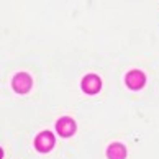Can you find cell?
<instances>
[{
    "label": "cell",
    "mask_w": 159,
    "mask_h": 159,
    "mask_svg": "<svg viewBox=\"0 0 159 159\" xmlns=\"http://www.w3.org/2000/svg\"><path fill=\"white\" fill-rule=\"evenodd\" d=\"M54 146V134L51 131H41L36 138H34V148L39 152H48Z\"/></svg>",
    "instance_id": "1"
},
{
    "label": "cell",
    "mask_w": 159,
    "mask_h": 159,
    "mask_svg": "<svg viewBox=\"0 0 159 159\" xmlns=\"http://www.w3.org/2000/svg\"><path fill=\"white\" fill-rule=\"evenodd\" d=\"M31 84H33L31 77L28 74H25V72H20V74H16L13 77V89H15V92H18V93H26L28 90L31 89Z\"/></svg>",
    "instance_id": "2"
},
{
    "label": "cell",
    "mask_w": 159,
    "mask_h": 159,
    "mask_svg": "<svg viewBox=\"0 0 159 159\" xmlns=\"http://www.w3.org/2000/svg\"><path fill=\"white\" fill-rule=\"evenodd\" d=\"M82 89L84 92L87 93H97L100 90V87H102V80H100L98 75L95 74H87L84 79H82Z\"/></svg>",
    "instance_id": "3"
},
{
    "label": "cell",
    "mask_w": 159,
    "mask_h": 159,
    "mask_svg": "<svg viewBox=\"0 0 159 159\" xmlns=\"http://www.w3.org/2000/svg\"><path fill=\"white\" fill-rule=\"evenodd\" d=\"M56 129L64 138L72 136L74 131H75V123H74L72 118H69V116H62V118H59V121L56 123Z\"/></svg>",
    "instance_id": "4"
},
{
    "label": "cell",
    "mask_w": 159,
    "mask_h": 159,
    "mask_svg": "<svg viewBox=\"0 0 159 159\" xmlns=\"http://www.w3.org/2000/svg\"><path fill=\"white\" fill-rule=\"evenodd\" d=\"M126 85L129 87V89H133V90H138L141 89V87L144 85V82H146V77H144V74L141 72V70H129V72L126 74Z\"/></svg>",
    "instance_id": "5"
},
{
    "label": "cell",
    "mask_w": 159,
    "mask_h": 159,
    "mask_svg": "<svg viewBox=\"0 0 159 159\" xmlns=\"http://www.w3.org/2000/svg\"><path fill=\"white\" fill-rule=\"evenodd\" d=\"M108 159H125L126 157V148L121 143H111L107 149Z\"/></svg>",
    "instance_id": "6"
},
{
    "label": "cell",
    "mask_w": 159,
    "mask_h": 159,
    "mask_svg": "<svg viewBox=\"0 0 159 159\" xmlns=\"http://www.w3.org/2000/svg\"><path fill=\"white\" fill-rule=\"evenodd\" d=\"M2 156H3V151H2V148H0V159H2Z\"/></svg>",
    "instance_id": "7"
}]
</instances>
